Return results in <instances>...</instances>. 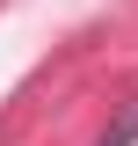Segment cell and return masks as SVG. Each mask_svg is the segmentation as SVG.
<instances>
[{"instance_id": "6da1fadb", "label": "cell", "mask_w": 138, "mask_h": 146, "mask_svg": "<svg viewBox=\"0 0 138 146\" xmlns=\"http://www.w3.org/2000/svg\"><path fill=\"white\" fill-rule=\"evenodd\" d=\"M95 146H138V95H131V102H116V117L102 124V139H95Z\"/></svg>"}]
</instances>
